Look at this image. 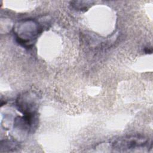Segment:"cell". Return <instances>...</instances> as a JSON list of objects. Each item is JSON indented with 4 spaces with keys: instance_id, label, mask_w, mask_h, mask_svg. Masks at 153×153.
I'll use <instances>...</instances> for the list:
<instances>
[{
    "instance_id": "obj_1",
    "label": "cell",
    "mask_w": 153,
    "mask_h": 153,
    "mask_svg": "<svg viewBox=\"0 0 153 153\" xmlns=\"http://www.w3.org/2000/svg\"><path fill=\"white\" fill-rule=\"evenodd\" d=\"M149 139L142 136L130 135L118 139L113 143V148L118 151H127L151 146Z\"/></svg>"
}]
</instances>
